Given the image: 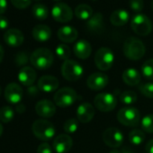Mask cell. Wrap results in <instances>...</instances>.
Instances as JSON below:
<instances>
[{
    "mask_svg": "<svg viewBox=\"0 0 153 153\" xmlns=\"http://www.w3.org/2000/svg\"><path fill=\"white\" fill-rule=\"evenodd\" d=\"M123 51L124 56L127 59L131 60H139L144 56L146 48L140 39L135 37H129L123 43Z\"/></svg>",
    "mask_w": 153,
    "mask_h": 153,
    "instance_id": "6da1fadb",
    "label": "cell"
},
{
    "mask_svg": "<svg viewBox=\"0 0 153 153\" xmlns=\"http://www.w3.org/2000/svg\"><path fill=\"white\" fill-rule=\"evenodd\" d=\"M54 60L52 52L46 48H39L35 50L30 57L31 64L38 69L49 68Z\"/></svg>",
    "mask_w": 153,
    "mask_h": 153,
    "instance_id": "7a4b0ae2",
    "label": "cell"
},
{
    "mask_svg": "<svg viewBox=\"0 0 153 153\" xmlns=\"http://www.w3.org/2000/svg\"><path fill=\"white\" fill-rule=\"evenodd\" d=\"M32 131L36 138L43 141L50 140L55 135L54 125L45 119L36 120L32 125Z\"/></svg>",
    "mask_w": 153,
    "mask_h": 153,
    "instance_id": "3957f363",
    "label": "cell"
},
{
    "mask_svg": "<svg viewBox=\"0 0 153 153\" xmlns=\"http://www.w3.org/2000/svg\"><path fill=\"white\" fill-rule=\"evenodd\" d=\"M84 70L82 66L73 59H67L61 66V74L63 78L70 82L79 80L83 76Z\"/></svg>",
    "mask_w": 153,
    "mask_h": 153,
    "instance_id": "277c9868",
    "label": "cell"
},
{
    "mask_svg": "<svg viewBox=\"0 0 153 153\" xmlns=\"http://www.w3.org/2000/svg\"><path fill=\"white\" fill-rule=\"evenodd\" d=\"M152 27L153 25L150 19L143 14H137L131 21V30L140 36L149 35L152 31Z\"/></svg>",
    "mask_w": 153,
    "mask_h": 153,
    "instance_id": "5b68a950",
    "label": "cell"
},
{
    "mask_svg": "<svg viewBox=\"0 0 153 153\" xmlns=\"http://www.w3.org/2000/svg\"><path fill=\"white\" fill-rule=\"evenodd\" d=\"M55 105L61 108L72 105L78 99V94L70 88H62L59 89L53 97Z\"/></svg>",
    "mask_w": 153,
    "mask_h": 153,
    "instance_id": "8992f818",
    "label": "cell"
},
{
    "mask_svg": "<svg viewBox=\"0 0 153 153\" xmlns=\"http://www.w3.org/2000/svg\"><path fill=\"white\" fill-rule=\"evenodd\" d=\"M94 60L98 69L106 71L112 68L114 61V55L109 48L102 47L97 51Z\"/></svg>",
    "mask_w": 153,
    "mask_h": 153,
    "instance_id": "52a82bcc",
    "label": "cell"
},
{
    "mask_svg": "<svg viewBox=\"0 0 153 153\" xmlns=\"http://www.w3.org/2000/svg\"><path fill=\"white\" fill-rule=\"evenodd\" d=\"M140 114L134 107H123L117 114V120L120 123L127 127H135L139 124Z\"/></svg>",
    "mask_w": 153,
    "mask_h": 153,
    "instance_id": "ba28073f",
    "label": "cell"
},
{
    "mask_svg": "<svg viewBox=\"0 0 153 153\" xmlns=\"http://www.w3.org/2000/svg\"><path fill=\"white\" fill-rule=\"evenodd\" d=\"M94 105L99 111L107 113L113 111L117 105V99L113 94L101 93L97 95L94 98Z\"/></svg>",
    "mask_w": 153,
    "mask_h": 153,
    "instance_id": "9c48e42d",
    "label": "cell"
},
{
    "mask_svg": "<svg viewBox=\"0 0 153 153\" xmlns=\"http://www.w3.org/2000/svg\"><path fill=\"white\" fill-rule=\"evenodd\" d=\"M103 140L110 148L116 149L123 145L124 141V136L123 132L114 127L107 128L103 132Z\"/></svg>",
    "mask_w": 153,
    "mask_h": 153,
    "instance_id": "30bf717a",
    "label": "cell"
},
{
    "mask_svg": "<svg viewBox=\"0 0 153 153\" xmlns=\"http://www.w3.org/2000/svg\"><path fill=\"white\" fill-rule=\"evenodd\" d=\"M51 16L56 22L68 23L71 21L73 17V12L71 8L65 3H57L52 7Z\"/></svg>",
    "mask_w": 153,
    "mask_h": 153,
    "instance_id": "8fae6325",
    "label": "cell"
},
{
    "mask_svg": "<svg viewBox=\"0 0 153 153\" xmlns=\"http://www.w3.org/2000/svg\"><path fill=\"white\" fill-rule=\"evenodd\" d=\"M108 76L102 72H95L91 74L87 80L88 87L94 91H99L104 89L108 84Z\"/></svg>",
    "mask_w": 153,
    "mask_h": 153,
    "instance_id": "7c38bea8",
    "label": "cell"
},
{
    "mask_svg": "<svg viewBox=\"0 0 153 153\" xmlns=\"http://www.w3.org/2000/svg\"><path fill=\"white\" fill-rule=\"evenodd\" d=\"M23 89L16 83H10L5 89V98L10 104H18L23 98Z\"/></svg>",
    "mask_w": 153,
    "mask_h": 153,
    "instance_id": "4fadbf2b",
    "label": "cell"
},
{
    "mask_svg": "<svg viewBox=\"0 0 153 153\" xmlns=\"http://www.w3.org/2000/svg\"><path fill=\"white\" fill-rule=\"evenodd\" d=\"M35 111L37 114L42 118H51L56 113V106L51 101L43 99L35 105Z\"/></svg>",
    "mask_w": 153,
    "mask_h": 153,
    "instance_id": "5bb4252c",
    "label": "cell"
},
{
    "mask_svg": "<svg viewBox=\"0 0 153 153\" xmlns=\"http://www.w3.org/2000/svg\"><path fill=\"white\" fill-rule=\"evenodd\" d=\"M73 145L71 137L68 134H59L53 140V149L57 153H67Z\"/></svg>",
    "mask_w": 153,
    "mask_h": 153,
    "instance_id": "9a60e30c",
    "label": "cell"
},
{
    "mask_svg": "<svg viewBox=\"0 0 153 153\" xmlns=\"http://www.w3.org/2000/svg\"><path fill=\"white\" fill-rule=\"evenodd\" d=\"M25 40L24 33L16 28L8 29L4 34L5 42L11 47H19L23 44Z\"/></svg>",
    "mask_w": 153,
    "mask_h": 153,
    "instance_id": "2e32d148",
    "label": "cell"
},
{
    "mask_svg": "<svg viewBox=\"0 0 153 153\" xmlns=\"http://www.w3.org/2000/svg\"><path fill=\"white\" fill-rule=\"evenodd\" d=\"M59 85V82L57 78L53 76H42V78L38 80L37 87L39 90L45 92V93H51L58 89Z\"/></svg>",
    "mask_w": 153,
    "mask_h": 153,
    "instance_id": "e0dca14e",
    "label": "cell"
},
{
    "mask_svg": "<svg viewBox=\"0 0 153 153\" xmlns=\"http://www.w3.org/2000/svg\"><path fill=\"white\" fill-rule=\"evenodd\" d=\"M95 116V108L89 103H82L76 109V117L79 121L87 123H89Z\"/></svg>",
    "mask_w": 153,
    "mask_h": 153,
    "instance_id": "ac0fdd59",
    "label": "cell"
},
{
    "mask_svg": "<svg viewBox=\"0 0 153 153\" xmlns=\"http://www.w3.org/2000/svg\"><path fill=\"white\" fill-rule=\"evenodd\" d=\"M58 38L65 43L74 42L79 36V33L74 27L70 25H65L58 30Z\"/></svg>",
    "mask_w": 153,
    "mask_h": 153,
    "instance_id": "d6986e66",
    "label": "cell"
},
{
    "mask_svg": "<svg viewBox=\"0 0 153 153\" xmlns=\"http://www.w3.org/2000/svg\"><path fill=\"white\" fill-rule=\"evenodd\" d=\"M74 54L76 58L86 59H88L92 53V47L91 44L86 40H80L76 42L73 47Z\"/></svg>",
    "mask_w": 153,
    "mask_h": 153,
    "instance_id": "ffe728a7",
    "label": "cell"
},
{
    "mask_svg": "<svg viewBox=\"0 0 153 153\" xmlns=\"http://www.w3.org/2000/svg\"><path fill=\"white\" fill-rule=\"evenodd\" d=\"M19 81L26 87H31L36 80V72L32 67L25 66L18 73Z\"/></svg>",
    "mask_w": 153,
    "mask_h": 153,
    "instance_id": "44dd1931",
    "label": "cell"
},
{
    "mask_svg": "<svg viewBox=\"0 0 153 153\" xmlns=\"http://www.w3.org/2000/svg\"><path fill=\"white\" fill-rule=\"evenodd\" d=\"M104 16L100 12L95 13L87 22V28L92 33H100L104 30Z\"/></svg>",
    "mask_w": 153,
    "mask_h": 153,
    "instance_id": "7402d4cb",
    "label": "cell"
},
{
    "mask_svg": "<svg viewBox=\"0 0 153 153\" xmlns=\"http://www.w3.org/2000/svg\"><path fill=\"white\" fill-rule=\"evenodd\" d=\"M33 37L34 40L40 42H47L51 36V30L48 25H36L32 32Z\"/></svg>",
    "mask_w": 153,
    "mask_h": 153,
    "instance_id": "603a6c76",
    "label": "cell"
},
{
    "mask_svg": "<svg viewBox=\"0 0 153 153\" xmlns=\"http://www.w3.org/2000/svg\"><path fill=\"white\" fill-rule=\"evenodd\" d=\"M123 81L128 86H137L140 82V74L135 68H127L122 75Z\"/></svg>",
    "mask_w": 153,
    "mask_h": 153,
    "instance_id": "cb8c5ba5",
    "label": "cell"
},
{
    "mask_svg": "<svg viewBox=\"0 0 153 153\" xmlns=\"http://www.w3.org/2000/svg\"><path fill=\"white\" fill-rule=\"evenodd\" d=\"M130 20V15L126 10L118 9L114 11L110 16V21L114 26H123Z\"/></svg>",
    "mask_w": 153,
    "mask_h": 153,
    "instance_id": "d4e9b609",
    "label": "cell"
},
{
    "mask_svg": "<svg viewBox=\"0 0 153 153\" xmlns=\"http://www.w3.org/2000/svg\"><path fill=\"white\" fill-rule=\"evenodd\" d=\"M75 15L80 20H88L94 15V11L88 5L80 4L75 8Z\"/></svg>",
    "mask_w": 153,
    "mask_h": 153,
    "instance_id": "484cf974",
    "label": "cell"
},
{
    "mask_svg": "<svg viewBox=\"0 0 153 153\" xmlns=\"http://www.w3.org/2000/svg\"><path fill=\"white\" fill-rule=\"evenodd\" d=\"M32 11H33V16L37 20H40V21H43L47 19L49 16L48 7L44 4H42V3H36L35 5H33Z\"/></svg>",
    "mask_w": 153,
    "mask_h": 153,
    "instance_id": "4316f807",
    "label": "cell"
},
{
    "mask_svg": "<svg viewBox=\"0 0 153 153\" xmlns=\"http://www.w3.org/2000/svg\"><path fill=\"white\" fill-rule=\"evenodd\" d=\"M145 140V133L140 129H134L129 133V140L134 146H139L143 143Z\"/></svg>",
    "mask_w": 153,
    "mask_h": 153,
    "instance_id": "83f0119b",
    "label": "cell"
},
{
    "mask_svg": "<svg viewBox=\"0 0 153 153\" xmlns=\"http://www.w3.org/2000/svg\"><path fill=\"white\" fill-rule=\"evenodd\" d=\"M141 73L146 79L153 80V59H149L143 63Z\"/></svg>",
    "mask_w": 153,
    "mask_h": 153,
    "instance_id": "f1b7e54d",
    "label": "cell"
},
{
    "mask_svg": "<svg viewBox=\"0 0 153 153\" xmlns=\"http://www.w3.org/2000/svg\"><path fill=\"white\" fill-rule=\"evenodd\" d=\"M15 116V112L10 106H4L0 109V121L5 123H10Z\"/></svg>",
    "mask_w": 153,
    "mask_h": 153,
    "instance_id": "f546056e",
    "label": "cell"
},
{
    "mask_svg": "<svg viewBox=\"0 0 153 153\" xmlns=\"http://www.w3.org/2000/svg\"><path fill=\"white\" fill-rule=\"evenodd\" d=\"M137 99H138L137 94L134 91H131V90L124 91L120 95L121 102L123 104H125V105H132L137 101Z\"/></svg>",
    "mask_w": 153,
    "mask_h": 153,
    "instance_id": "4dcf8cb0",
    "label": "cell"
},
{
    "mask_svg": "<svg viewBox=\"0 0 153 153\" xmlns=\"http://www.w3.org/2000/svg\"><path fill=\"white\" fill-rule=\"evenodd\" d=\"M56 54H57V56L60 59H63L65 61L67 59H69V57H70V54H71V51H70V48L67 44L61 43V44H59L57 46V48H56Z\"/></svg>",
    "mask_w": 153,
    "mask_h": 153,
    "instance_id": "1f68e13d",
    "label": "cell"
},
{
    "mask_svg": "<svg viewBox=\"0 0 153 153\" xmlns=\"http://www.w3.org/2000/svg\"><path fill=\"white\" fill-rule=\"evenodd\" d=\"M141 128L145 132L153 133V114H147L142 118Z\"/></svg>",
    "mask_w": 153,
    "mask_h": 153,
    "instance_id": "d6a6232c",
    "label": "cell"
},
{
    "mask_svg": "<svg viewBox=\"0 0 153 153\" xmlns=\"http://www.w3.org/2000/svg\"><path fill=\"white\" fill-rule=\"evenodd\" d=\"M63 129L66 131V133H74L79 129V123L76 119L70 118L64 123Z\"/></svg>",
    "mask_w": 153,
    "mask_h": 153,
    "instance_id": "836d02e7",
    "label": "cell"
},
{
    "mask_svg": "<svg viewBox=\"0 0 153 153\" xmlns=\"http://www.w3.org/2000/svg\"><path fill=\"white\" fill-rule=\"evenodd\" d=\"M139 90L142 96L148 98H153V83L148 82L139 86Z\"/></svg>",
    "mask_w": 153,
    "mask_h": 153,
    "instance_id": "e575fe53",
    "label": "cell"
},
{
    "mask_svg": "<svg viewBox=\"0 0 153 153\" xmlns=\"http://www.w3.org/2000/svg\"><path fill=\"white\" fill-rule=\"evenodd\" d=\"M129 6L133 12L140 14L144 7V3L143 0H129Z\"/></svg>",
    "mask_w": 153,
    "mask_h": 153,
    "instance_id": "d590c367",
    "label": "cell"
},
{
    "mask_svg": "<svg viewBox=\"0 0 153 153\" xmlns=\"http://www.w3.org/2000/svg\"><path fill=\"white\" fill-rule=\"evenodd\" d=\"M11 2L15 7L18 9H25L31 5L32 0H11Z\"/></svg>",
    "mask_w": 153,
    "mask_h": 153,
    "instance_id": "8d00e7d4",
    "label": "cell"
},
{
    "mask_svg": "<svg viewBox=\"0 0 153 153\" xmlns=\"http://www.w3.org/2000/svg\"><path fill=\"white\" fill-rule=\"evenodd\" d=\"M28 61V56H27V53L26 52H20L16 55V62L17 65H20V66H23L25 64H26Z\"/></svg>",
    "mask_w": 153,
    "mask_h": 153,
    "instance_id": "74e56055",
    "label": "cell"
},
{
    "mask_svg": "<svg viewBox=\"0 0 153 153\" xmlns=\"http://www.w3.org/2000/svg\"><path fill=\"white\" fill-rule=\"evenodd\" d=\"M37 153H52V149L48 143L43 142L39 145L37 149Z\"/></svg>",
    "mask_w": 153,
    "mask_h": 153,
    "instance_id": "f35d334b",
    "label": "cell"
},
{
    "mask_svg": "<svg viewBox=\"0 0 153 153\" xmlns=\"http://www.w3.org/2000/svg\"><path fill=\"white\" fill-rule=\"evenodd\" d=\"M9 26V21L6 16H0V30H5Z\"/></svg>",
    "mask_w": 153,
    "mask_h": 153,
    "instance_id": "ab89813d",
    "label": "cell"
},
{
    "mask_svg": "<svg viewBox=\"0 0 153 153\" xmlns=\"http://www.w3.org/2000/svg\"><path fill=\"white\" fill-rule=\"evenodd\" d=\"M7 8V0H0V16L3 15Z\"/></svg>",
    "mask_w": 153,
    "mask_h": 153,
    "instance_id": "60d3db41",
    "label": "cell"
},
{
    "mask_svg": "<svg viewBox=\"0 0 153 153\" xmlns=\"http://www.w3.org/2000/svg\"><path fill=\"white\" fill-rule=\"evenodd\" d=\"M145 150L147 153H153V139L149 140L146 146H145Z\"/></svg>",
    "mask_w": 153,
    "mask_h": 153,
    "instance_id": "b9f144b4",
    "label": "cell"
},
{
    "mask_svg": "<svg viewBox=\"0 0 153 153\" xmlns=\"http://www.w3.org/2000/svg\"><path fill=\"white\" fill-rule=\"evenodd\" d=\"M38 87H34V86H31L29 88H28V92H29V95H32V96H35L37 95L38 93Z\"/></svg>",
    "mask_w": 153,
    "mask_h": 153,
    "instance_id": "7bdbcfd3",
    "label": "cell"
},
{
    "mask_svg": "<svg viewBox=\"0 0 153 153\" xmlns=\"http://www.w3.org/2000/svg\"><path fill=\"white\" fill-rule=\"evenodd\" d=\"M121 152H122V153H134V152H133V149H131V148L128 147V146H124V147L122 149Z\"/></svg>",
    "mask_w": 153,
    "mask_h": 153,
    "instance_id": "ee69618b",
    "label": "cell"
},
{
    "mask_svg": "<svg viewBox=\"0 0 153 153\" xmlns=\"http://www.w3.org/2000/svg\"><path fill=\"white\" fill-rule=\"evenodd\" d=\"M3 58H4V49L1 45H0V63L2 62Z\"/></svg>",
    "mask_w": 153,
    "mask_h": 153,
    "instance_id": "f6af8a7d",
    "label": "cell"
},
{
    "mask_svg": "<svg viewBox=\"0 0 153 153\" xmlns=\"http://www.w3.org/2000/svg\"><path fill=\"white\" fill-rule=\"evenodd\" d=\"M17 112H19V113H23V112H25V106L23 105H19V106H17Z\"/></svg>",
    "mask_w": 153,
    "mask_h": 153,
    "instance_id": "bcb514c9",
    "label": "cell"
},
{
    "mask_svg": "<svg viewBox=\"0 0 153 153\" xmlns=\"http://www.w3.org/2000/svg\"><path fill=\"white\" fill-rule=\"evenodd\" d=\"M109 153H122L120 150H118V149H113V150H111Z\"/></svg>",
    "mask_w": 153,
    "mask_h": 153,
    "instance_id": "7dc6e473",
    "label": "cell"
},
{
    "mask_svg": "<svg viewBox=\"0 0 153 153\" xmlns=\"http://www.w3.org/2000/svg\"><path fill=\"white\" fill-rule=\"evenodd\" d=\"M2 133H3V126L1 123H0V136L2 135Z\"/></svg>",
    "mask_w": 153,
    "mask_h": 153,
    "instance_id": "c3c4849f",
    "label": "cell"
},
{
    "mask_svg": "<svg viewBox=\"0 0 153 153\" xmlns=\"http://www.w3.org/2000/svg\"><path fill=\"white\" fill-rule=\"evenodd\" d=\"M1 93H2V88H1V87H0V95H1Z\"/></svg>",
    "mask_w": 153,
    "mask_h": 153,
    "instance_id": "681fc988",
    "label": "cell"
},
{
    "mask_svg": "<svg viewBox=\"0 0 153 153\" xmlns=\"http://www.w3.org/2000/svg\"><path fill=\"white\" fill-rule=\"evenodd\" d=\"M151 8H152V9H153V1H152V2H151Z\"/></svg>",
    "mask_w": 153,
    "mask_h": 153,
    "instance_id": "f907efd6",
    "label": "cell"
},
{
    "mask_svg": "<svg viewBox=\"0 0 153 153\" xmlns=\"http://www.w3.org/2000/svg\"><path fill=\"white\" fill-rule=\"evenodd\" d=\"M34 1H36V2H38V1H41V0H34Z\"/></svg>",
    "mask_w": 153,
    "mask_h": 153,
    "instance_id": "816d5d0a",
    "label": "cell"
},
{
    "mask_svg": "<svg viewBox=\"0 0 153 153\" xmlns=\"http://www.w3.org/2000/svg\"><path fill=\"white\" fill-rule=\"evenodd\" d=\"M53 1H59V0H53Z\"/></svg>",
    "mask_w": 153,
    "mask_h": 153,
    "instance_id": "f5cc1de1",
    "label": "cell"
},
{
    "mask_svg": "<svg viewBox=\"0 0 153 153\" xmlns=\"http://www.w3.org/2000/svg\"><path fill=\"white\" fill-rule=\"evenodd\" d=\"M92 1H97V0H92Z\"/></svg>",
    "mask_w": 153,
    "mask_h": 153,
    "instance_id": "db71d44e",
    "label": "cell"
}]
</instances>
